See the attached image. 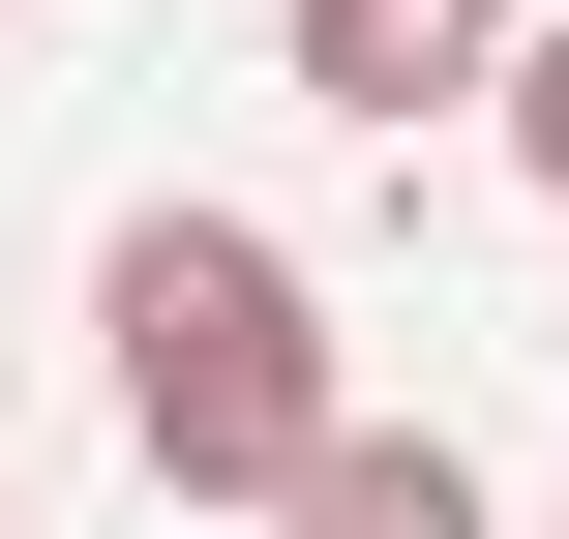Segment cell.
Here are the masks:
<instances>
[{"label": "cell", "instance_id": "cell-1", "mask_svg": "<svg viewBox=\"0 0 569 539\" xmlns=\"http://www.w3.org/2000/svg\"><path fill=\"white\" fill-rule=\"evenodd\" d=\"M90 330H120V450H150L180 510H300V450L360 420V390H330V300H300L270 210H120Z\"/></svg>", "mask_w": 569, "mask_h": 539}, {"label": "cell", "instance_id": "cell-2", "mask_svg": "<svg viewBox=\"0 0 569 539\" xmlns=\"http://www.w3.org/2000/svg\"><path fill=\"white\" fill-rule=\"evenodd\" d=\"M300 90L330 120H480L510 90V0H300Z\"/></svg>", "mask_w": 569, "mask_h": 539}, {"label": "cell", "instance_id": "cell-3", "mask_svg": "<svg viewBox=\"0 0 569 539\" xmlns=\"http://www.w3.org/2000/svg\"><path fill=\"white\" fill-rule=\"evenodd\" d=\"M270 539H480V450H450V420H330Z\"/></svg>", "mask_w": 569, "mask_h": 539}, {"label": "cell", "instance_id": "cell-4", "mask_svg": "<svg viewBox=\"0 0 569 539\" xmlns=\"http://www.w3.org/2000/svg\"><path fill=\"white\" fill-rule=\"evenodd\" d=\"M480 120H510V150L569 180V30H510V90H480Z\"/></svg>", "mask_w": 569, "mask_h": 539}]
</instances>
